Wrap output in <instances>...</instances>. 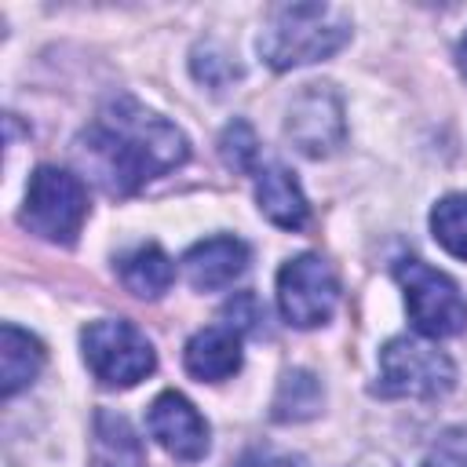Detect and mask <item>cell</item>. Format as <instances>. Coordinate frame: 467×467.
I'll list each match as a JSON object with an SVG mask.
<instances>
[{"mask_svg": "<svg viewBox=\"0 0 467 467\" xmlns=\"http://www.w3.org/2000/svg\"><path fill=\"white\" fill-rule=\"evenodd\" d=\"M84 157L95 164L106 193L128 197L150 179L179 168L190 157V142L171 120L150 113L139 99L117 95L84 131Z\"/></svg>", "mask_w": 467, "mask_h": 467, "instance_id": "6da1fadb", "label": "cell"}, {"mask_svg": "<svg viewBox=\"0 0 467 467\" xmlns=\"http://www.w3.org/2000/svg\"><path fill=\"white\" fill-rule=\"evenodd\" d=\"M350 40V18L332 4H277L259 33L270 69H296L332 58Z\"/></svg>", "mask_w": 467, "mask_h": 467, "instance_id": "7a4b0ae2", "label": "cell"}, {"mask_svg": "<svg viewBox=\"0 0 467 467\" xmlns=\"http://www.w3.org/2000/svg\"><path fill=\"white\" fill-rule=\"evenodd\" d=\"M18 219L29 234H36L44 241L73 244L88 219V186L66 168L40 164L29 175L26 204H22Z\"/></svg>", "mask_w": 467, "mask_h": 467, "instance_id": "3957f363", "label": "cell"}, {"mask_svg": "<svg viewBox=\"0 0 467 467\" xmlns=\"http://www.w3.org/2000/svg\"><path fill=\"white\" fill-rule=\"evenodd\" d=\"M80 347L91 376L102 387H135L157 368V354L150 339L131 321H120V317H99L84 325Z\"/></svg>", "mask_w": 467, "mask_h": 467, "instance_id": "277c9868", "label": "cell"}, {"mask_svg": "<svg viewBox=\"0 0 467 467\" xmlns=\"http://www.w3.org/2000/svg\"><path fill=\"white\" fill-rule=\"evenodd\" d=\"M456 383V365L449 361V354H441L438 347L412 339V336H398L379 350V394L387 398H441L449 394Z\"/></svg>", "mask_w": 467, "mask_h": 467, "instance_id": "5b68a950", "label": "cell"}, {"mask_svg": "<svg viewBox=\"0 0 467 467\" xmlns=\"http://www.w3.org/2000/svg\"><path fill=\"white\" fill-rule=\"evenodd\" d=\"M394 274H398V285L405 288V306L416 332L445 339L467 328V299L449 274L427 266L423 259H401Z\"/></svg>", "mask_w": 467, "mask_h": 467, "instance_id": "8992f818", "label": "cell"}, {"mask_svg": "<svg viewBox=\"0 0 467 467\" xmlns=\"http://www.w3.org/2000/svg\"><path fill=\"white\" fill-rule=\"evenodd\" d=\"M339 285L321 255H296L277 270V306L292 328H317L332 317Z\"/></svg>", "mask_w": 467, "mask_h": 467, "instance_id": "52a82bcc", "label": "cell"}, {"mask_svg": "<svg viewBox=\"0 0 467 467\" xmlns=\"http://www.w3.org/2000/svg\"><path fill=\"white\" fill-rule=\"evenodd\" d=\"M285 135H288V142L303 157H328V153H336L343 146V139H347V120H343L339 95L328 84L303 88L292 99V106H288Z\"/></svg>", "mask_w": 467, "mask_h": 467, "instance_id": "ba28073f", "label": "cell"}, {"mask_svg": "<svg viewBox=\"0 0 467 467\" xmlns=\"http://www.w3.org/2000/svg\"><path fill=\"white\" fill-rule=\"evenodd\" d=\"M146 431L175 460L193 463V460H201L208 452V423L197 412V405L190 398H182L179 390H164V394H157L150 401Z\"/></svg>", "mask_w": 467, "mask_h": 467, "instance_id": "9c48e42d", "label": "cell"}, {"mask_svg": "<svg viewBox=\"0 0 467 467\" xmlns=\"http://www.w3.org/2000/svg\"><path fill=\"white\" fill-rule=\"evenodd\" d=\"M248 270V244L241 237H204L182 255V274L197 292H223Z\"/></svg>", "mask_w": 467, "mask_h": 467, "instance_id": "30bf717a", "label": "cell"}, {"mask_svg": "<svg viewBox=\"0 0 467 467\" xmlns=\"http://www.w3.org/2000/svg\"><path fill=\"white\" fill-rule=\"evenodd\" d=\"M182 361L193 379L223 383L241 368V332H234L230 325H208L190 336Z\"/></svg>", "mask_w": 467, "mask_h": 467, "instance_id": "8fae6325", "label": "cell"}, {"mask_svg": "<svg viewBox=\"0 0 467 467\" xmlns=\"http://www.w3.org/2000/svg\"><path fill=\"white\" fill-rule=\"evenodd\" d=\"M255 201H259V212L274 226H281V230H303L306 226L310 208H306L303 186L285 164H266L255 171Z\"/></svg>", "mask_w": 467, "mask_h": 467, "instance_id": "7c38bea8", "label": "cell"}, {"mask_svg": "<svg viewBox=\"0 0 467 467\" xmlns=\"http://www.w3.org/2000/svg\"><path fill=\"white\" fill-rule=\"evenodd\" d=\"M91 467H146V449L128 416L95 409L91 420Z\"/></svg>", "mask_w": 467, "mask_h": 467, "instance_id": "4fadbf2b", "label": "cell"}, {"mask_svg": "<svg viewBox=\"0 0 467 467\" xmlns=\"http://www.w3.org/2000/svg\"><path fill=\"white\" fill-rule=\"evenodd\" d=\"M40 365H44L40 339L22 332L18 325H4L0 328V394L15 398L22 387L36 379Z\"/></svg>", "mask_w": 467, "mask_h": 467, "instance_id": "5bb4252c", "label": "cell"}, {"mask_svg": "<svg viewBox=\"0 0 467 467\" xmlns=\"http://www.w3.org/2000/svg\"><path fill=\"white\" fill-rule=\"evenodd\" d=\"M120 281L139 299H161L175 281V263L168 259L161 244L146 241L120 259Z\"/></svg>", "mask_w": 467, "mask_h": 467, "instance_id": "9a60e30c", "label": "cell"}, {"mask_svg": "<svg viewBox=\"0 0 467 467\" xmlns=\"http://www.w3.org/2000/svg\"><path fill=\"white\" fill-rule=\"evenodd\" d=\"M321 383L314 372L306 368H292L285 372V379L277 383V394H274V420L281 423H299V420H310L321 412Z\"/></svg>", "mask_w": 467, "mask_h": 467, "instance_id": "2e32d148", "label": "cell"}, {"mask_svg": "<svg viewBox=\"0 0 467 467\" xmlns=\"http://www.w3.org/2000/svg\"><path fill=\"white\" fill-rule=\"evenodd\" d=\"M431 230H434V241L449 255L467 259V193L441 197L431 212Z\"/></svg>", "mask_w": 467, "mask_h": 467, "instance_id": "e0dca14e", "label": "cell"}, {"mask_svg": "<svg viewBox=\"0 0 467 467\" xmlns=\"http://www.w3.org/2000/svg\"><path fill=\"white\" fill-rule=\"evenodd\" d=\"M219 157H223V164H226L230 171H241V175L255 171L259 139H255V131H252L248 120H230V124L223 128V135H219Z\"/></svg>", "mask_w": 467, "mask_h": 467, "instance_id": "ac0fdd59", "label": "cell"}, {"mask_svg": "<svg viewBox=\"0 0 467 467\" xmlns=\"http://www.w3.org/2000/svg\"><path fill=\"white\" fill-rule=\"evenodd\" d=\"M420 467H467V427L441 431Z\"/></svg>", "mask_w": 467, "mask_h": 467, "instance_id": "d6986e66", "label": "cell"}, {"mask_svg": "<svg viewBox=\"0 0 467 467\" xmlns=\"http://www.w3.org/2000/svg\"><path fill=\"white\" fill-rule=\"evenodd\" d=\"M193 77L197 80H204L208 88H226L234 77H237V66L223 55V51H215V47H197V55H193Z\"/></svg>", "mask_w": 467, "mask_h": 467, "instance_id": "ffe728a7", "label": "cell"}, {"mask_svg": "<svg viewBox=\"0 0 467 467\" xmlns=\"http://www.w3.org/2000/svg\"><path fill=\"white\" fill-rule=\"evenodd\" d=\"M230 321V328L234 332H255L259 328V321H263V306H259V299L252 296V292H241V296H234L230 303H226V310H223Z\"/></svg>", "mask_w": 467, "mask_h": 467, "instance_id": "44dd1931", "label": "cell"}, {"mask_svg": "<svg viewBox=\"0 0 467 467\" xmlns=\"http://www.w3.org/2000/svg\"><path fill=\"white\" fill-rule=\"evenodd\" d=\"M234 467H306V460L296 452H277V449H248Z\"/></svg>", "mask_w": 467, "mask_h": 467, "instance_id": "7402d4cb", "label": "cell"}, {"mask_svg": "<svg viewBox=\"0 0 467 467\" xmlns=\"http://www.w3.org/2000/svg\"><path fill=\"white\" fill-rule=\"evenodd\" d=\"M456 62H460V69H463V77H467V33H463V40H460V47H456Z\"/></svg>", "mask_w": 467, "mask_h": 467, "instance_id": "603a6c76", "label": "cell"}]
</instances>
